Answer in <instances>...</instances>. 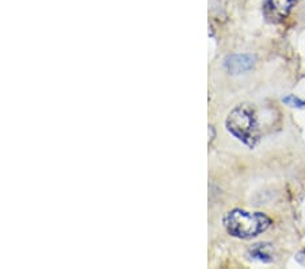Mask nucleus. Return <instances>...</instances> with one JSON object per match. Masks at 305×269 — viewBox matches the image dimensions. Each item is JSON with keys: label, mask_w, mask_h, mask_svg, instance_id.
Listing matches in <instances>:
<instances>
[{"label": "nucleus", "mask_w": 305, "mask_h": 269, "mask_svg": "<svg viewBox=\"0 0 305 269\" xmlns=\"http://www.w3.org/2000/svg\"><path fill=\"white\" fill-rule=\"evenodd\" d=\"M224 227L232 237L251 239L265 233L271 225V219L262 212H248L244 210H232L224 216Z\"/></svg>", "instance_id": "nucleus-1"}, {"label": "nucleus", "mask_w": 305, "mask_h": 269, "mask_svg": "<svg viewBox=\"0 0 305 269\" xmlns=\"http://www.w3.org/2000/svg\"><path fill=\"white\" fill-rule=\"evenodd\" d=\"M225 127L232 136L248 148H254L261 139L257 116L248 105H239L232 109L225 120Z\"/></svg>", "instance_id": "nucleus-2"}, {"label": "nucleus", "mask_w": 305, "mask_h": 269, "mask_svg": "<svg viewBox=\"0 0 305 269\" xmlns=\"http://www.w3.org/2000/svg\"><path fill=\"white\" fill-rule=\"evenodd\" d=\"M298 0H265L263 4V14L266 19L271 24H278L285 19L292 11L294 3Z\"/></svg>", "instance_id": "nucleus-3"}, {"label": "nucleus", "mask_w": 305, "mask_h": 269, "mask_svg": "<svg viewBox=\"0 0 305 269\" xmlns=\"http://www.w3.org/2000/svg\"><path fill=\"white\" fill-rule=\"evenodd\" d=\"M255 56L250 53H238L231 55L224 60V67L231 75H240L250 71L255 64Z\"/></svg>", "instance_id": "nucleus-4"}, {"label": "nucleus", "mask_w": 305, "mask_h": 269, "mask_svg": "<svg viewBox=\"0 0 305 269\" xmlns=\"http://www.w3.org/2000/svg\"><path fill=\"white\" fill-rule=\"evenodd\" d=\"M248 256L252 260H258L262 262H271L273 261V248L270 243H255L248 249Z\"/></svg>", "instance_id": "nucleus-5"}, {"label": "nucleus", "mask_w": 305, "mask_h": 269, "mask_svg": "<svg viewBox=\"0 0 305 269\" xmlns=\"http://www.w3.org/2000/svg\"><path fill=\"white\" fill-rule=\"evenodd\" d=\"M284 102L290 105V106H296V107H305V101L302 99L294 97V95H288L286 98H284Z\"/></svg>", "instance_id": "nucleus-6"}]
</instances>
